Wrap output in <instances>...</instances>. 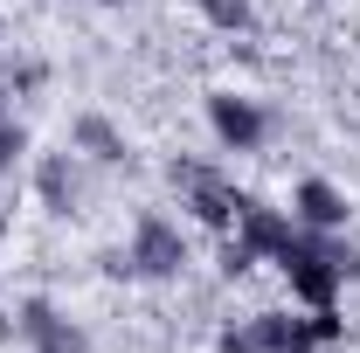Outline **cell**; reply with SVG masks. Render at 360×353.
I'll return each mask as SVG.
<instances>
[{
  "label": "cell",
  "mask_w": 360,
  "mask_h": 353,
  "mask_svg": "<svg viewBox=\"0 0 360 353\" xmlns=\"http://www.w3.org/2000/svg\"><path fill=\"white\" fill-rule=\"evenodd\" d=\"M0 42H7V21H0Z\"/></svg>",
  "instance_id": "2e32d148"
},
{
  "label": "cell",
  "mask_w": 360,
  "mask_h": 353,
  "mask_svg": "<svg viewBox=\"0 0 360 353\" xmlns=\"http://www.w3.org/2000/svg\"><path fill=\"white\" fill-rule=\"evenodd\" d=\"M194 14H201L215 35H250V28H257V7H250V0H194Z\"/></svg>",
  "instance_id": "8fae6325"
},
{
  "label": "cell",
  "mask_w": 360,
  "mask_h": 353,
  "mask_svg": "<svg viewBox=\"0 0 360 353\" xmlns=\"http://www.w3.org/2000/svg\"><path fill=\"white\" fill-rule=\"evenodd\" d=\"M35 201H42L49 215H77V201H84V174H77V153H70V146L35 160Z\"/></svg>",
  "instance_id": "52a82bcc"
},
{
  "label": "cell",
  "mask_w": 360,
  "mask_h": 353,
  "mask_svg": "<svg viewBox=\"0 0 360 353\" xmlns=\"http://www.w3.org/2000/svg\"><path fill=\"white\" fill-rule=\"evenodd\" d=\"M347 215H354L347 194H340L326 174H312V180L291 187V222H298V229H347Z\"/></svg>",
  "instance_id": "ba28073f"
},
{
  "label": "cell",
  "mask_w": 360,
  "mask_h": 353,
  "mask_svg": "<svg viewBox=\"0 0 360 353\" xmlns=\"http://www.w3.org/2000/svg\"><path fill=\"white\" fill-rule=\"evenodd\" d=\"M125 264H132V284H174L187 270V236L167 215H139L132 243H125Z\"/></svg>",
  "instance_id": "7a4b0ae2"
},
{
  "label": "cell",
  "mask_w": 360,
  "mask_h": 353,
  "mask_svg": "<svg viewBox=\"0 0 360 353\" xmlns=\"http://www.w3.org/2000/svg\"><path fill=\"white\" fill-rule=\"evenodd\" d=\"M97 7H132V0H97Z\"/></svg>",
  "instance_id": "9a60e30c"
},
{
  "label": "cell",
  "mask_w": 360,
  "mask_h": 353,
  "mask_svg": "<svg viewBox=\"0 0 360 353\" xmlns=\"http://www.w3.org/2000/svg\"><path fill=\"white\" fill-rule=\"evenodd\" d=\"M326 236H333V229H298V236L284 243V257H277L284 284H291V298H298L305 312H326V305H340V291H347V277H340V264H333Z\"/></svg>",
  "instance_id": "6da1fadb"
},
{
  "label": "cell",
  "mask_w": 360,
  "mask_h": 353,
  "mask_svg": "<svg viewBox=\"0 0 360 353\" xmlns=\"http://www.w3.org/2000/svg\"><path fill=\"white\" fill-rule=\"evenodd\" d=\"M208 132L222 139V153H257L270 132L264 104L257 97H236V90H208Z\"/></svg>",
  "instance_id": "277c9868"
},
{
  "label": "cell",
  "mask_w": 360,
  "mask_h": 353,
  "mask_svg": "<svg viewBox=\"0 0 360 353\" xmlns=\"http://www.w3.org/2000/svg\"><path fill=\"white\" fill-rule=\"evenodd\" d=\"M174 180L187 187V208H194V222H208V229H236V215H243V194L229 187L222 174H201V167H174Z\"/></svg>",
  "instance_id": "5b68a950"
},
{
  "label": "cell",
  "mask_w": 360,
  "mask_h": 353,
  "mask_svg": "<svg viewBox=\"0 0 360 353\" xmlns=\"http://www.w3.org/2000/svg\"><path fill=\"white\" fill-rule=\"evenodd\" d=\"M215 353H264L257 347V326H250V319H243V326H222V333H215Z\"/></svg>",
  "instance_id": "4fadbf2b"
},
{
  "label": "cell",
  "mask_w": 360,
  "mask_h": 353,
  "mask_svg": "<svg viewBox=\"0 0 360 353\" xmlns=\"http://www.w3.org/2000/svg\"><path fill=\"white\" fill-rule=\"evenodd\" d=\"M257 264V257H250V250H243V243H236V236H229V250H222V270L229 277H243V270Z\"/></svg>",
  "instance_id": "5bb4252c"
},
{
  "label": "cell",
  "mask_w": 360,
  "mask_h": 353,
  "mask_svg": "<svg viewBox=\"0 0 360 353\" xmlns=\"http://www.w3.org/2000/svg\"><path fill=\"white\" fill-rule=\"evenodd\" d=\"M257 347L264 353H319V333H312V312H257Z\"/></svg>",
  "instance_id": "30bf717a"
},
{
  "label": "cell",
  "mask_w": 360,
  "mask_h": 353,
  "mask_svg": "<svg viewBox=\"0 0 360 353\" xmlns=\"http://www.w3.org/2000/svg\"><path fill=\"white\" fill-rule=\"evenodd\" d=\"M70 153H84L97 167H118V160H125V132H118L104 111H77V118H70Z\"/></svg>",
  "instance_id": "9c48e42d"
},
{
  "label": "cell",
  "mask_w": 360,
  "mask_h": 353,
  "mask_svg": "<svg viewBox=\"0 0 360 353\" xmlns=\"http://www.w3.org/2000/svg\"><path fill=\"white\" fill-rule=\"evenodd\" d=\"M21 160H28V132H21V118L7 111V90H0V180L14 174Z\"/></svg>",
  "instance_id": "7c38bea8"
},
{
  "label": "cell",
  "mask_w": 360,
  "mask_h": 353,
  "mask_svg": "<svg viewBox=\"0 0 360 353\" xmlns=\"http://www.w3.org/2000/svg\"><path fill=\"white\" fill-rule=\"evenodd\" d=\"M14 333H21V347H28V353H90V333L56 305V298H21Z\"/></svg>",
  "instance_id": "3957f363"
},
{
  "label": "cell",
  "mask_w": 360,
  "mask_h": 353,
  "mask_svg": "<svg viewBox=\"0 0 360 353\" xmlns=\"http://www.w3.org/2000/svg\"><path fill=\"white\" fill-rule=\"evenodd\" d=\"M291 236H298V222L284 215V208H264V201H250V194H243V215H236V243H243L250 257H270V264H277Z\"/></svg>",
  "instance_id": "8992f818"
}]
</instances>
